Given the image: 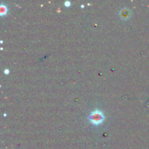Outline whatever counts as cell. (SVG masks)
<instances>
[{
    "instance_id": "3",
    "label": "cell",
    "mask_w": 149,
    "mask_h": 149,
    "mask_svg": "<svg viewBox=\"0 0 149 149\" xmlns=\"http://www.w3.org/2000/svg\"><path fill=\"white\" fill-rule=\"evenodd\" d=\"M7 7L5 4H1L0 5V15L1 16L7 14Z\"/></svg>"
},
{
    "instance_id": "4",
    "label": "cell",
    "mask_w": 149,
    "mask_h": 149,
    "mask_svg": "<svg viewBox=\"0 0 149 149\" xmlns=\"http://www.w3.org/2000/svg\"><path fill=\"white\" fill-rule=\"evenodd\" d=\"M71 3L69 1H65V2H64V4H65V6H66V7H69L70 5H71Z\"/></svg>"
},
{
    "instance_id": "1",
    "label": "cell",
    "mask_w": 149,
    "mask_h": 149,
    "mask_svg": "<svg viewBox=\"0 0 149 149\" xmlns=\"http://www.w3.org/2000/svg\"><path fill=\"white\" fill-rule=\"evenodd\" d=\"M104 119V114L103 112L99 110L94 111L89 116V119L94 125H99V124L102 123Z\"/></svg>"
},
{
    "instance_id": "5",
    "label": "cell",
    "mask_w": 149,
    "mask_h": 149,
    "mask_svg": "<svg viewBox=\"0 0 149 149\" xmlns=\"http://www.w3.org/2000/svg\"><path fill=\"white\" fill-rule=\"evenodd\" d=\"M9 73H10V71H9V69H5V70H4V74H8Z\"/></svg>"
},
{
    "instance_id": "2",
    "label": "cell",
    "mask_w": 149,
    "mask_h": 149,
    "mask_svg": "<svg viewBox=\"0 0 149 149\" xmlns=\"http://www.w3.org/2000/svg\"><path fill=\"white\" fill-rule=\"evenodd\" d=\"M131 15H132V12L127 7H124L121 9L119 11V17L122 20H127L131 17Z\"/></svg>"
}]
</instances>
